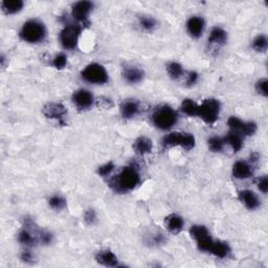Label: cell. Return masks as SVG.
<instances>
[{"instance_id": "6da1fadb", "label": "cell", "mask_w": 268, "mask_h": 268, "mask_svg": "<svg viewBox=\"0 0 268 268\" xmlns=\"http://www.w3.org/2000/svg\"><path fill=\"white\" fill-rule=\"evenodd\" d=\"M140 182V175L136 166H129L122 168V170L109 182L110 188L116 193H128L133 191Z\"/></svg>"}, {"instance_id": "7a4b0ae2", "label": "cell", "mask_w": 268, "mask_h": 268, "mask_svg": "<svg viewBox=\"0 0 268 268\" xmlns=\"http://www.w3.org/2000/svg\"><path fill=\"white\" fill-rule=\"evenodd\" d=\"M46 35L48 32L46 26H44L43 22L37 19H30L26 21L19 34L22 40L32 44H37L44 41Z\"/></svg>"}, {"instance_id": "3957f363", "label": "cell", "mask_w": 268, "mask_h": 268, "mask_svg": "<svg viewBox=\"0 0 268 268\" xmlns=\"http://www.w3.org/2000/svg\"><path fill=\"white\" fill-rule=\"evenodd\" d=\"M153 125L160 130H170L178 120V114L176 111L169 105H162L158 107L151 116Z\"/></svg>"}, {"instance_id": "277c9868", "label": "cell", "mask_w": 268, "mask_h": 268, "mask_svg": "<svg viewBox=\"0 0 268 268\" xmlns=\"http://www.w3.org/2000/svg\"><path fill=\"white\" fill-rule=\"evenodd\" d=\"M195 144H196V140L193 134L186 133V132L184 133H180V132L169 133L162 140V148L164 150L180 146L184 150L190 151L194 149Z\"/></svg>"}, {"instance_id": "5b68a950", "label": "cell", "mask_w": 268, "mask_h": 268, "mask_svg": "<svg viewBox=\"0 0 268 268\" xmlns=\"http://www.w3.org/2000/svg\"><path fill=\"white\" fill-rule=\"evenodd\" d=\"M221 111V104L216 98H206L204 100L202 104L198 107V114L199 116L208 125H214L218 120Z\"/></svg>"}, {"instance_id": "8992f818", "label": "cell", "mask_w": 268, "mask_h": 268, "mask_svg": "<svg viewBox=\"0 0 268 268\" xmlns=\"http://www.w3.org/2000/svg\"><path fill=\"white\" fill-rule=\"evenodd\" d=\"M82 79L90 84L103 85L109 81V76L105 67L98 63H92L87 65L81 72Z\"/></svg>"}, {"instance_id": "52a82bcc", "label": "cell", "mask_w": 268, "mask_h": 268, "mask_svg": "<svg viewBox=\"0 0 268 268\" xmlns=\"http://www.w3.org/2000/svg\"><path fill=\"white\" fill-rule=\"evenodd\" d=\"M82 26L79 24H67L60 32V42L63 48L74 50L79 42Z\"/></svg>"}, {"instance_id": "ba28073f", "label": "cell", "mask_w": 268, "mask_h": 268, "mask_svg": "<svg viewBox=\"0 0 268 268\" xmlns=\"http://www.w3.org/2000/svg\"><path fill=\"white\" fill-rule=\"evenodd\" d=\"M190 234L196 241L199 250L204 252H210L215 240L212 238L210 232L204 226H193L190 230Z\"/></svg>"}, {"instance_id": "9c48e42d", "label": "cell", "mask_w": 268, "mask_h": 268, "mask_svg": "<svg viewBox=\"0 0 268 268\" xmlns=\"http://www.w3.org/2000/svg\"><path fill=\"white\" fill-rule=\"evenodd\" d=\"M230 131H234L241 136L246 138L254 136L256 131V124L254 122H244L236 116H230L228 120Z\"/></svg>"}, {"instance_id": "30bf717a", "label": "cell", "mask_w": 268, "mask_h": 268, "mask_svg": "<svg viewBox=\"0 0 268 268\" xmlns=\"http://www.w3.org/2000/svg\"><path fill=\"white\" fill-rule=\"evenodd\" d=\"M94 4L92 2H78L72 4V16L79 24H88V16L94 10Z\"/></svg>"}, {"instance_id": "8fae6325", "label": "cell", "mask_w": 268, "mask_h": 268, "mask_svg": "<svg viewBox=\"0 0 268 268\" xmlns=\"http://www.w3.org/2000/svg\"><path fill=\"white\" fill-rule=\"evenodd\" d=\"M42 114L46 118L56 120H58L61 125H65V116L67 114V110L63 104L50 102L43 107Z\"/></svg>"}, {"instance_id": "7c38bea8", "label": "cell", "mask_w": 268, "mask_h": 268, "mask_svg": "<svg viewBox=\"0 0 268 268\" xmlns=\"http://www.w3.org/2000/svg\"><path fill=\"white\" fill-rule=\"evenodd\" d=\"M94 98L86 89H79L72 94V103L79 110H88L94 105Z\"/></svg>"}, {"instance_id": "4fadbf2b", "label": "cell", "mask_w": 268, "mask_h": 268, "mask_svg": "<svg viewBox=\"0 0 268 268\" xmlns=\"http://www.w3.org/2000/svg\"><path fill=\"white\" fill-rule=\"evenodd\" d=\"M204 28H206V21L202 17L193 16L186 22V30L188 32V35L194 39H198L202 36Z\"/></svg>"}, {"instance_id": "5bb4252c", "label": "cell", "mask_w": 268, "mask_h": 268, "mask_svg": "<svg viewBox=\"0 0 268 268\" xmlns=\"http://www.w3.org/2000/svg\"><path fill=\"white\" fill-rule=\"evenodd\" d=\"M254 174V164L245 160H238L232 166V176L237 180H248Z\"/></svg>"}, {"instance_id": "9a60e30c", "label": "cell", "mask_w": 268, "mask_h": 268, "mask_svg": "<svg viewBox=\"0 0 268 268\" xmlns=\"http://www.w3.org/2000/svg\"><path fill=\"white\" fill-rule=\"evenodd\" d=\"M238 198L248 210H256L261 206V201L250 190H242L238 193Z\"/></svg>"}, {"instance_id": "2e32d148", "label": "cell", "mask_w": 268, "mask_h": 268, "mask_svg": "<svg viewBox=\"0 0 268 268\" xmlns=\"http://www.w3.org/2000/svg\"><path fill=\"white\" fill-rule=\"evenodd\" d=\"M140 111V104L136 100H126L120 105V114L122 116L130 120L134 116H136Z\"/></svg>"}, {"instance_id": "e0dca14e", "label": "cell", "mask_w": 268, "mask_h": 268, "mask_svg": "<svg viewBox=\"0 0 268 268\" xmlns=\"http://www.w3.org/2000/svg\"><path fill=\"white\" fill-rule=\"evenodd\" d=\"M208 42L212 46L220 48L226 46L228 42V32L219 26H215L210 30Z\"/></svg>"}, {"instance_id": "ac0fdd59", "label": "cell", "mask_w": 268, "mask_h": 268, "mask_svg": "<svg viewBox=\"0 0 268 268\" xmlns=\"http://www.w3.org/2000/svg\"><path fill=\"white\" fill-rule=\"evenodd\" d=\"M164 226L171 234H180L184 226V220L178 214H170L164 219Z\"/></svg>"}, {"instance_id": "d6986e66", "label": "cell", "mask_w": 268, "mask_h": 268, "mask_svg": "<svg viewBox=\"0 0 268 268\" xmlns=\"http://www.w3.org/2000/svg\"><path fill=\"white\" fill-rule=\"evenodd\" d=\"M96 261L106 267H118V256L109 250H100L96 254Z\"/></svg>"}, {"instance_id": "ffe728a7", "label": "cell", "mask_w": 268, "mask_h": 268, "mask_svg": "<svg viewBox=\"0 0 268 268\" xmlns=\"http://www.w3.org/2000/svg\"><path fill=\"white\" fill-rule=\"evenodd\" d=\"M122 76L128 83L138 84L144 80V72L138 66H127L122 72Z\"/></svg>"}, {"instance_id": "44dd1931", "label": "cell", "mask_w": 268, "mask_h": 268, "mask_svg": "<svg viewBox=\"0 0 268 268\" xmlns=\"http://www.w3.org/2000/svg\"><path fill=\"white\" fill-rule=\"evenodd\" d=\"M133 149L136 154L144 156L152 152L153 142L147 136H140L136 140V142H134Z\"/></svg>"}, {"instance_id": "7402d4cb", "label": "cell", "mask_w": 268, "mask_h": 268, "mask_svg": "<svg viewBox=\"0 0 268 268\" xmlns=\"http://www.w3.org/2000/svg\"><path fill=\"white\" fill-rule=\"evenodd\" d=\"M243 138H244L241 136L240 134L234 131H230L228 136L223 140H224L226 144H228L234 152H239L243 147Z\"/></svg>"}, {"instance_id": "603a6c76", "label": "cell", "mask_w": 268, "mask_h": 268, "mask_svg": "<svg viewBox=\"0 0 268 268\" xmlns=\"http://www.w3.org/2000/svg\"><path fill=\"white\" fill-rule=\"evenodd\" d=\"M210 254L217 256L219 259H226L230 254V248L224 241H215Z\"/></svg>"}, {"instance_id": "cb8c5ba5", "label": "cell", "mask_w": 268, "mask_h": 268, "mask_svg": "<svg viewBox=\"0 0 268 268\" xmlns=\"http://www.w3.org/2000/svg\"><path fill=\"white\" fill-rule=\"evenodd\" d=\"M24 2L22 0H6V2H2V8L4 13L6 15H14L19 13L20 10L24 8Z\"/></svg>"}, {"instance_id": "d4e9b609", "label": "cell", "mask_w": 268, "mask_h": 268, "mask_svg": "<svg viewBox=\"0 0 268 268\" xmlns=\"http://www.w3.org/2000/svg\"><path fill=\"white\" fill-rule=\"evenodd\" d=\"M166 72L169 74V76L173 80H178L180 79L182 76H184V70L182 64L178 62H170L166 65Z\"/></svg>"}, {"instance_id": "484cf974", "label": "cell", "mask_w": 268, "mask_h": 268, "mask_svg": "<svg viewBox=\"0 0 268 268\" xmlns=\"http://www.w3.org/2000/svg\"><path fill=\"white\" fill-rule=\"evenodd\" d=\"M199 105L191 98H186L182 103V112L188 116H197Z\"/></svg>"}, {"instance_id": "4316f807", "label": "cell", "mask_w": 268, "mask_h": 268, "mask_svg": "<svg viewBox=\"0 0 268 268\" xmlns=\"http://www.w3.org/2000/svg\"><path fill=\"white\" fill-rule=\"evenodd\" d=\"M252 48L256 52H265L268 48V39L265 35H258L256 36L252 42Z\"/></svg>"}, {"instance_id": "83f0119b", "label": "cell", "mask_w": 268, "mask_h": 268, "mask_svg": "<svg viewBox=\"0 0 268 268\" xmlns=\"http://www.w3.org/2000/svg\"><path fill=\"white\" fill-rule=\"evenodd\" d=\"M140 28L146 32H152L156 26H158V22L150 16H142L140 18Z\"/></svg>"}, {"instance_id": "f1b7e54d", "label": "cell", "mask_w": 268, "mask_h": 268, "mask_svg": "<svg viewBox=\"0 0 268 268\" xmlns=\"http://www.w3.org/2000/svg\"><path fill=\"white\" fill-rule=\"evenodd\" d=\"M48 204L54 210H62L66 208V200L60 195H54L50 198Z\"/></svg>"}, {"instance_id": "f546056e", "label": "cell", "mask_w": 268, "mask_h": 268, "mask_svg": "<svg viewBox=\"0 0 268 268\" xmlns=\"http://www.w3.org/2000/svg\"><path fill=\"white\" fill-rule=\"evenodd\" d=\"M208 144V148L212 152H221L223 148H224V144H226L224 140L218 136L210 138Z\"/></svg>"}, {"instance_id": "4dcf8cb0", "label": "cell", "mask_w": 268, "mask_h": 268, "mask_svg": "<svg viewBox=\"0 0 268 268\" xmlns=\"http://www.w3.org/2000/svg\"><path fill=\"white\" fill-rule=\"evenodd\" d=\"M52 65L57 70H64L67 65V57L64 54H58L52 59Z\"/></svg>"}, {"instance_id": "1f68e13d", "label": "cell", "mask_w": 268, "mask_h": 268, "mask_svg": "<svg viewBox=\"0 0 268 268\" xmlns=\"http://www.w3.org/2000/svg\"><path fill=\"white\" fill-rule=\"evenodd\" d=\"M114 168H116V166H114V162H107V164H105L103 166H98V174L100 176H102V177H107V176H109L111 173L114 172Z\"/></svg>"}, {"instance_id": "d6a6232c", "label": "cell", "mask_w": 268, "mask_h": 268, "mask_svg": "<svg viewBox=\"0 0 268 268\" xmlns=\"http://www.w3.org/2000/svg\"><path fill=\"white\" fill-rule=\"evenodd\" d=\"M267 85H268V81H267V79H265V78L256 81V92L266 98L268 96V94H267Z\"/></svg>"}, {"instance_id": "836d02e7", "label": "cell", "mask_w": 268, "mask_h": 268, "mask_svg": "<svg viewBox=\"0 0 268 268\" xmlns=\"http://www.w3.org/2000/svg\"><path fill=\"white\" fill-rule=\"evenodd\" d=\"M84 221L87 226H94L96 221V213L94 208H89L84 214Z\"/></svg>"}, {"instance_id": "e575fe53", "label": "cell", "mask_w": 268, "mask_h": 268, "mask_svg": "<svg viewBox=\"0 0 268 268\" xmlns=\"http://www.w3.org/2000/svg\"><path fill=\"white\" fill-rule=\"evenodd\" d=\"M184 76H186V84L188 86L195 85L198 81V78H199L198 74L196 72H192V70L186 72Z\"/></svg>"}, {"instance_id": "d590c367", "label": "cell", "mask_w": 268, "mask_h": 268, "mask_svg": "<svg viewBox=\"0 0 268 268\" xmlns=\"http://www.w3.org/2000/svg\"><path fill=\"white\" fill-rule=\"evenodd\" d=\"M96 105H98V107L103 108V109H110V108H112V107H114L112 100H111L108 98H105V96L100 98L96 100Z\"/></svg>"}, {"instance_id": "8d00e7d4", "label": "cell", "mask_w": 268, "mask_h": 268, "mask_svg": "<svg viewBox=\"0 0 268 268\" xmlns=\"http://www.w3.org/2000/svg\"><path fill=\"white\" fill-rule=\"evenodd\" d=\"M256 186H258V188L263 194H266L268 191V178L266 175L260 177L258 180H256Z\"/></svg>"}, {"instance_id": "74e56055", "label": "cell", "mask_w": 268, "mask_h": 268, "mask_svg": "<svg viewBox=\"0 0 268 268\" xmlns=\"http://www.w3.org/2000/svg\"><path fill=\"white\" fill-rule=\"evenodd\" d=\"M39 241L42 244H50L52 242V234L50 232L41 230L40 236H39Z\"/></svg>"}, {"instance_id": "f35d334b", "label": "cell", "mask_w": 268, "mask_h": 268, "mask_svg": "<svg viewBox=\"0 0 268 268\" xmlns=\"http://www.w3.org/2000/svg\"><path fill=\"white\" fill-rule=\"evenodd\" d=\"M21 260L22 262H24L26 264H32L35 262V256L30 250H24L21 254Z\"/></svg>"}]
</instances>
